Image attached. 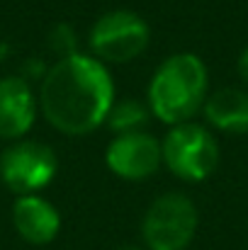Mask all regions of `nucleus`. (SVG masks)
I'll return each instance as SVG.
<instances>
[{
  "label": "nucleus",
  "instance_id": "7",
  "mask_svg": "<svg viewBox=\"0 0 248 250\" xmlns=\"http://www.w3.org/2000/svg\"><path fill=\"white\" fill-rule=\"evenodd\" d=\"M105 163L117 177L141 182L151 177L163 163L161 141H156V136L146 131L117 134L105 151Z\"/></svg>",
  "mask_w": 248,
  "mask_h": 250
},
{
  "label": "nucleus",
  "instance_id": "12",
  "mask_svg": "<svg viewBox=\"0 0 248 250\" xmlns=\"http://www.w3.org/2000/svg\"><path fill=\"white\" fill-rule=\"evenodd\" d=\"M236 68H239V76H241V81L248 85V46L241 51V56H239V63H236Z\"/></svg>",
  "mask_w": 248,
  "mask_h": 250
},
{
  "label": "nucleus",
  "instance_id": "11",
  "mask_svg": "<svg viewBox=\"0 0 248 250\" xmlns=\"http://www.w3.org/2000/svg\"><path fill=\"white\" fill-rule=\"evenodd\" d=\"M146 119H149V109L141 102L122 100L112 104L105 124H110V129H114L117 134H129V131H141Z\"/></svg>",
  "mask_w": 248,
  "mask_h": 250
},
{
  "label": "nucleus",
  "instance_id": "9",
  "mask_svg": "<svg viewBox=\"0 0 248 250\" xmlns=\"http://www.w3.org/2000/svg\"><path fill=\"white\" fill-rule=\"evenodd\" d=\"M12 224L17 229V233L32 243V246H46L59 236L61 229V216L59 209L46 202L44 197L37 194H27L20 197L12 207Z\"/></svg>",
  "mask_w": 248,
  "mask_h": 250
},
{
  "label": "nucleus",
  "instance_id": "4",
  "mask_svg": "<svg viewBox=\"0 0 248 250\" xmlns=\"http://www.w3.org/2000/svg\"><path fill=\"white\" fill-rule=\"evenodd\" d=\"M151 42V29L146 20L132 10H110L90 29L88 44L97 61L129 63L136 61Z\"/></svg>",
  "mask_w": 248,
  "mask_h": 250
},
{
  "label": "nucleus",
  "instance_id": "1",
  "mask_svg": "<svg viewBox=\"0 0 248 250\" xmlns=\"http://www.w3.org/2000/svg\"><path fill=\"white\" fill-rule=\"evenodd\" d=\"M39 104L56 131L85 136L107 122L114 104L112 73L95 56L66 54L44 76Z\"/></svg>",
  "mask_w": 248,
  "mask_h": 250
},
{
  "label": "nucleus",
  "instance_id": "5",
  "mask_svg": "<svg viewBox=\"0 0 248 250\" xmlns=\"http://www.w3.org/2000/svg\"><path fill=\"white\" fill-rule=\"evenodd\" d=\"M197 207L182 192H165L151 202L141 221L149 250H185L197 231Z\"/></svg>",
  "mask_w": 248,
  "mask_h": 250
},
{
  "label": "nucleus",
  "instance_id": "3",
  "mask_svg": "<svg viewBox=\"0 0 248 250\" xmlns=\"http://www.w3.org/2000/svg\"><path fill=\"white\" fill-rule=\"evenodd\" d=\"M163 166L185 182H202L219 166V144L202 124L185 122L170 126L161 141Z\"/></svg>",
  "mask_w": 248,
  "mask_h": 250
},
{
  "label": "nucleus",
  "instance_id": "13",
  "mask_svg": "<svg viewBox=\"0 0 248 250\" xmlns=\"http://www.w3.org/2000/svg\"><path fill=\"white\" fill-rule=\"evenodd\" d=\"M122 250H139V248H122Z\"/></svg>",
  "mask_w": 248,
  "mask_h": 250
},
{
  "label": "nucleus",
  "instance_id": "6",
  "mask_svg": "<svg viewBox=\"0 0 248 250\" xmlns=\"http://www.w3.org/2000/svg\"><path fill=\"white\" fill-rule=\"evenodd\" d=\"M56 170L59 163L54 148L39 141H17L0 156V177L20 197L44 189Z\"/></svg>",
  "mask_w": 248,
  "mask_h": 250
},
{
  "label": "nucleus",
  "instance_id": "10",
  "mask_svg": "<svg viewBox=\"0 0 248 250\" xmlns=\"http://www.w3.org/2000/svg\"><path fill=\"white\" fill-rule=\"evenodd\" d=\"M207 122L226 134H248V90L222 87L212 92L202 107Z\"/></svg>",
  "mask_w": 248,
  "mask_h": 250
},
{
  "label": "nucleus",
  "instance_id": "8",
  "mask_svg": "<svg viewBox=\"0 0 248 250\" xmlns=\"http://www.w3.org/2000/svg\"><path fill=\"white\" fill-rule=\"evenodd\" d=\"M37 119V100L27 81L17 76L0 78V139L24 136Z\"/></svg>",
  "mask_w": 248,
  "mask_h": 250
},
{
  "label": "nucleus",
  "instance_id": "2",
  "mask_svg": "<svg viewBox=\"0 0 248 250\" xmlns=\"http://www.w3.org/2000/svg\"><path fill=\"white\" fill-rule=\"evenodd\" d=\"M209 73L197 54L180 51L168 56L149 83V109L163 124L190 122L207 102Z\"/></svg>",
  "mask_w": 248,
  "mask_h": 250
}]
</instances>
